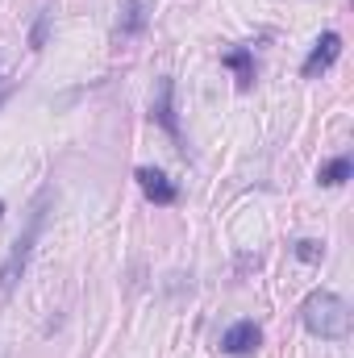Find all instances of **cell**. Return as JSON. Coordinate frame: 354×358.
<instances>
[{"mask_svg":"<svg viewBox=\"0 0 354 358\" xmlns=\"http://www.w3.org/2000/svg\"><path fill=\"white\" fill-rule=\"evenodd\" d=\"M0 100H4V96H0Z\"/></svg>","mask_w":354,"mask_h":358,"instance_id":"4fadbf2b","label":"cell"},{"mask_svg":"<svg viewBox=\"0 0 354 358\" xmlns=\"http://www.w3.org/2000/svg\"><path fill=\"white\" fill-rule=\"evenodd\" d=\"M338 55H342V34H334V29H330V34H321V38H317V46L309 50L304 67H300V71H304V80H317L321 71H330V67L338 63Z\"/></svg>","mask_w":354,"mask_h":358,"instance_id":"3957f363","label":"cell"},{"mask_svg":"<svg viewBox=\"0 0 354 358\" xmlns=\"http://www.w3.org/2000/svg\"><path fill=\"white\" fill-rule=\"evenodd\" d=\"M259 346H263V329H259L255 321H238V325H229L225 338H221V350H225V355H255Z\"/></svg>","mask_w":354,"mask_h":358,"instance_id":"277c9868","label":"cell"},{"mask_svg":"<svg viewBox=\"0 0 354 358\" xmlns=\"http://www.w3.org/2000/svg\"><path fill=\"white\" fill-rule=\"evenodd\" d=\"M138 183H142V192H146V200H155V204H176V183L163 176L159 167H138Z\"/></svg>","mask_w":354,"mask_h":358,"instance_id":"5b68a950","label":"cell"},{"mask_svg":"<svg viewBox=\"0 0 354 358\" xmlns=\"http://www.w3.org/2000/svg\"><path fill=\"white\" fill-rule=\"evenodd\" d=\"M0 213H4V200H0Z\"/></svg>","mask_w":354,"mask_h":358,"instance_id":"7c38bea8","label":"cell"},{"mask_svg":"<svg viewBox=\"0 0 354 358\" xmlns=\"http://www.w3.org/2000/svg\"><path fill=\"white\" fill-rule=\"evenodd\" d=\"M354 171V163L342 155V159H330V163H321V171H317V179L321 183H330V187H338V183H346Z\"/></svg>","mask_w":354,"mask_h":358,"instance_id":"9c48e42d","label":"cell"},{"mask_svg":"<svg viewBox=\"0 0 354 358\" xmlns=\"http://www.w3.org/2000/svg\"><path fill=\"white\" fill-rule=\"evenodd\" d=\"M146 25V4L142 0H125V8H121V21H117V29L129 38V34H138Z\"/></svg>","mask_w":354,"mask_h":358,"instance_id":"ba28073f","label":"cell"},{"mask_svg":"<svg viewBox=\"0 0 354 358\" xmlns=\"http://www.w3.org/2000/svg\"><path fill=\"white\" fill-rule=\"evenodd\" d=\"M171 92H176V84H171V80H163V84H159V104H155L150 113H155V121H159V125L176 138L179 125H176V108H171Z\"/></svg>","mask_w":354,"mask_h":358,"instance_id":"8992f818","label":"cell"},{"mask_svg":"<svg viewBox=\"0 0 354 358\" xmlns=\"http://www.w3.org/2000/svg\"><path fill=\"white\" fill-rule=\"evenodd\" d=\"M221 63L238 71V88H250V84H255V55H250L246 46H238V50H229V55H225Z\"/></svg>","mask_w":354,"mask_h":358,"instance_id":"52a82bcc","label":"cell"},{"mask_svg":"<svg viewBox=\"0 0 354 358\" xmlns=\"http://www.w3.org/2000/svg\"><path fill=\"white\" fill-rule=\"evenodd\" d=\"M46 29H50V13H38V21H34V34H29V46H34V50H42V42H46Z\"/></svg>","mask_w":354,"mask_h":358,"instance_id":"8fae6325","label":"cell"},{"mask_svg":"<svg viewBox=\"0 0 354 358\" xmlns=\"http://www.w3.org/2000/svg\"><path fill=\"white\" fill-rule=\"evenodd\" d=\"M46 204H50V192H38V200H34V208H29V221H25V229L17 234V242H13L8 259L0 263V304H8V296L17 292L21 275H25V267H29V255H34V246H38V234H42V221H46Z\"/></svg>","mask_w":354,"mask_h":358,"instance_id":"6da1fadb","label":"cell"},{"mask_svg":"<svg viewBox=\"0 0 354 358\" xmlns=\"http://www.w3.org/2000/svg\"><path fill=\"white\" fill-rule=\"evenodd\" d=\"M300 317H304V329L313 338H325V342H342L351 334V304L334 292H313L304 304H300Z\"/></svg>","mask_w":354,"mask_h":358,"instance_id":"7a4b0ae2","label":"cell"},{"mask_svg":"<svg viewBox=\"0 0 354 358\" xmlns=\"http://www.w3.org/2000/svg\"><path fill=\"white\" fill-rule=\"evenodd\" d=\"M321 255H325V246H321V242H313V238L296 242V259H300V263H321Z\"/></svg>","mask_w":354,"mask_h":358,"instance_id":"30bf717a","label":"cell"}]
</instances>
